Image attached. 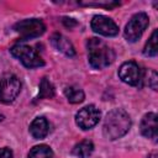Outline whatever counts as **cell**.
Returning a JSON list of instances; mask_svg holds the SVG:
<instances>
[{"mask_svg":"<svg viewBox=\"0 0 158 158\" xmlns=\"http://www.w3.org/2000/svg\"><path fill=\"white\" fill-rule=\"evenodd\" d=\"M131 127L130 115L122 109L111 110L104 121L102 131L106 138L114 141L125 136Z\"/></svg>","mask_w":158,"mask_h":158,"instance_id":"6da1fadb","label":"cell"},{"mask_svg":"<svg viewBox=\"0 0 158 158\" xmlns=\"http://www.w3.org/2000/svg\"><path fill=\"white\" fill-rule=\"evenodd\" d=\"M88 47V58L89 63L95 69H102L109 67L114 59L115 53L114 51L101 40L99 38H90L86 42Z\"/></svg>","mask_w":158,"mask_h":158,"instance_id":"7a4b0ae2","label":"cell"},{"mask_svg":"<svg viewBox=\"0 0 158 158\" xmlns=\"http://www.w3.org/2000/svg\"><path fill=\"white\" fill-rule=\"evenodd\" d=\"M10 52L26 68H38V67L44 65V62L41 58V56L32 47L27 44H20V43L15 44L14 47H11Z\"/></svg>","mask_w":158,"mask_h":158,"instance_id":"3957f363","label":"cell"},{"mask_svg":"<svg viewBox=\"0 0 158 158\" xmlns=\"http://www.w3.org/2000/svg\"><path fill=\"white\" fill-rule=\"evenodd\" d=\"M14 30L20 35L21 38L28 40L42 36L46 31V25L40 19H26L17 22L14 26Z\"/></svg>","mask_w":158,"mask_h":158,"instance_id":"277c9868","label":"cell"},{"mask_svg":"<svg viewBox=\"0 0 158 158\" xmlns=\"http://www.w3.org/2000/svg\"><path fill=\"white\" fill-rule=\"evenodd\" d=\"M148 23H149V19H148L147 14L138 12V14L133 15L125 27V32H123L125 38L128 42H136L142 36V33L147 28Z\"/></svg>","mask_w":158,"mask_h":158,"instance_id":"5b68a950","label":"cell"},{"mask_svg":"<svg viewBox=\"0 0 158 158\" xmlns=\"http://www.w3.org/2000/svg\"><path fill=\"white\" fill-rule=\"evenodd\" d=\"M21 90L20 79L14 74H7L0 79V101L4 104L12 102Z\"/></svg>","mask_w":158,"mask_h":158,"instance_id":"8992f818","label":"cell"},{"mask_svg":"<svg viewBox=\"0 0 158 158\" xmlns=\"http://www.w3.org/2000/svg\"><path fill=\"white\" fill-rule=\"evenodd\" d=\"M100 120V111L94 105H88L80 109L75 115L77 125L83 130L93 128Z\"/></svg>","mask_w":158,"mask_h":158,"instance_id":"52a82bcc","label":"cell"},{"mask_svg":"<svg viewBox=\"0 0 158 158\" xmlns=\"http://www.w3.org/2000/svg\"><path fill=\"white\" fill-rule=\"evenodd\" d=\"M90 26L94 32L102 36H116L118 33V26L114 20L104 15H96L93 17Z\"/></svg>","mask_w":158,"mask_h":158,"instance_id":"ba28073f","label":"cell"},{"mask_svg":"<svg viewBox=\"0 0 158 158\" xmlns=\"http://www.w3.org/2000/svg\"><path fill=\"white\" fill-rule=\"evenodd\" d=\"M120 79L128 85H138L142 80V73L138 64L133 60L125 62L118 68Z\"/></svg>","mask_w":158,"mask_h":158,"instance_id":"9c48e42d","label":"cell"},{"mask_svg":"<svg viewBox=\"0 0 158 158\" xmlns=\"http://www.w3.org/2000/svg\"><path fill=\"white\" fill-rule=\"evenodd\" d=\"M141 133L147 138L157 141V115L154 112H148L143 116L141 121Z\"/></svg>","mask_w":158,"mask_h":158,"instance_id":"30bf717a","label":"cell"},{"mask_svg":"<svg viewBox=\"0 0 158 158\" xmlns=\"http://www.w3.org/2000/svg\"><path fill=\"white\" fill-rule=\"evenodd\" d=\"M48 132H49V125L44 117H37L30 125V133L36 139L44 138L48 135Z\"/></svg>","mask_w":158,"mask_h":158,"instance_id":"8fae6325","label":"cell"},{"mask_svg":"<svg viewBox=\"0 0 158 158\" xmlns=\"http://www.w3.org/2000/svg\"><path fill=\"white\" fill-rule=\"evenodd\" d=\"M51 41H52V44L62 53H64L65 56L68 57H74L75 56V49L73 47V44L69 42V40H67L63 35L60 33H54L52 37H51Z\"/></svg>","mask_w":158,"mask_h":158,"instance_id":"7c38bea8","label":"cell"},{"mask_svg":"<svg viewBox=\"0 0 158 158\" xmlns=\"http://www.w3.org/2000/svg\"><path fill=\"white\" fill-rule=\"evenodd\" d=\"M93 152H94V144L89 139H84L79 142L73 148V154L77 156L78 158H89Z\"/></svg>","mask_w":158,"mask_h":158,"instance_id":"4fadbf2b","label":"cell"},{"mask_svg":"<svg viewBox=\"0 0 158 158\" xmlns=\"http://www.w3.org/2000/svg\"><path fill=\"white\" fill-rule=\"evenodd\" d=\"M64 94H65L68 101L72 102V104H79V102H81V101L84 100V98H85L84 91H83L80 88L74 86V85L68 86V88L64 90Z\"/></svg>","mask_w":158,"mask_h":158,"instance_id":"5bb4252c","label":"cell"},{"mask_svg":"<svg viewBox=\"0 0 158 158\" xmlns=\"http://www.w3.org/2000/svg\"><path fill=\"white\" fill-rule=\"evenodd\" d=\"M27 158H53V152L47 144H40L30 151Z\"/></svg>","mask_w":158,"mask_h":158,"instance_id":"9a60e30c","label":"cell"},{"mask_svg":"<svg viewBox=\"0 0 158 158\" xmlns=\"http://www.w3.org/2000/svg\"><path fill=\"white\" fill-rule=\"evenodd\" d=\"M157 42H158V33H157V30H154L152 36L149 37V40L147 41V43L143 48V54L147 56V57H156L157 52H158Z\"/></svg>","mask_w":158,"mask_h":158,"instance_id":"2e32d148","label":"cell"},{"mask_svg":"<svg viewBox=\"0 0 158 158\" xmlns=\"http://www.w3.org/2000/svg\"><path fill=\"white\" fill-rule=\"evenodd\" d=\"M53 96H54V88H53L52 83L47 78H43L40 83L38 99H51Z\"/></svg>","mask_w":158,"mask_h":158,"instance_id":"e0dca14e","label":"cell"},{"mask_svg":"<svg viewBox=\"0 0 158 158\" xmlns=\"http://www.w3.org/2000/svg\"><path fill=\"white\" fill-rule=\"evenodd\" d=\"M80 5H84V6H104V7H115V6H118L120 2H114V1H109V2H79Z\"/></svg>","mask_w":158,"mask_h":158,"instance_id":"ac0fdd59","label":"cell"},{"mask_svg":"<svg viewBox=\"0 0 158 158\" xmlns=\"http://www.w3.org/2000/svg\"><path fill=\"white\" fill-rule=\"evenodd\" d=\"M148 79H149L148 85H149L153 90H157V73H156L154 70H151V72L148 73Z\"/></svg>","mask_w":158,"mask_h":158,"instance_id":"d6986e66","label":"cell"},{"mask_svg":"<svg viewBox=\"0 0 158 158\" xmlns=\"http://www.w3.org/2000/svg\"><path fill=\"white\" fill-rule=\"evenodd\" d=\"M0 158H14L12 151L10 148H0Z\"/></svg>","mask_w":158,"mask_h":158,"instance_id":"ffe728a7","label":"cell"},{"mask_svg":"<svg viewBox=\"0 0 158 158\" xmlns=\"http://www.w3.org/2000/svg\"><path fill=\"white\" fill-rule=\"evenodd\" d=\"M148 158H157V152H153V153H151Z\"/></svg>","mask_w":158,"mask_h":158,"instance_id":"44dd1931","label":"cell"},{"mask_svg":"<svg viewBox=\"0 0 158 158\" xmlns=\"http://www.w3.org/2000/svg\"><path fill=\"white\" fill-rule=\"evenodd\" d=\"M2 118H4V116H2L1 114H0V121H2Z\"/></svg>","mask_w":158,"mask_h":158,"instance_id":"7402d4cb","label":"cell"}]
</instances>
